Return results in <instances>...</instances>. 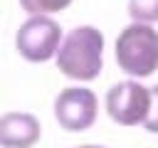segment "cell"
Instances as JSON below:
<instances>
[{
    "instance_id": "obj_3",
    "label": "cell",
    "mask_w": 158,
    "mask_h": 148,
    "mask_svg": "<svg viewBox=\"0 0 158 148\" xmlns=\"http://www.w3.org/2000/svg\"><path fill=\"white\" fill-rule=\"evenodd\" d=\"M62 39H64L62 27L54 17L30 15L15 35V47L30 62H47V59L57 57V49H59Z\"/></svg>"
},
{
    "instance_id": "obj_6",
    "label": "cell",
    "mask_w": 158,
    "mask_h": 148,
    "mask_svg": "<svg viewBox=\"0 0 158 148\" xmlns=\"http://www.w3.org/2000/svg\"><path fill=\"white\" fill-rule=\"evenodd\" d=\"M42 136L40 118L27 111H7L0 116V146L32 148Z\"/></svg>"
},
{
    "instance_id": "obj_2",
    "label": "cell",
    "mask_w": 158,
    "mask_h": 148,
    "mask_svg": "<svg viewBox=\"0 0 158 148\" xmlns=\"http://www.w3.org/2000/svg\"><path fill=\"white\" fill-rule=\"evenodd\" d=\"M116 62L133 79L158 69V30L148 22H128L116 37Z\"/></svg>"
},
{
    "instance_id": "obj_7",
    "label": "cell",
    "mask_w": 158,
    "mask_h": 148,
    "mask_svg": "<svg viewBox=\"0 0 158 148\" xmlns=\"http://www.w3.org/2000/svg\"><path fill=\"white\" fill-rule=\"evenodd\" d=\"M128 15L133 22L153 25L158 20V0H128Z\"/></svg>"
},
{
    "instance_id": "obj_5",
    "label": "cell",
    "mask_w": 158,
    "mask_h": 148,
    "mask_svg": "<svg viewBox=\"0 0 158 148\" xmlns=\"http://www.w3.org/2000/svg\"><path fill=\"white\" fill-rule=\"evenodd\" d=\"M99 99L86 86H64L54 99V118L67 131H86L96 121Z\"/></svg>"
},
{
    "instance_id": "obj_4",
    "label": "cell",
    "mask_w": 158,
    "mask_h": 148,
    "mask_svg": "<svg viewBox=\"0 0 158 148\" xmlns=\"http://www.w3.org/2000/svg\"><path fill=\"white\" fill-rule=\"evenodd\" d=\"M148 109H151V86H143L138 79L116 81L106 91V111L121 126L143 123Z\"/></svg>"
},
{
    "instance_id": "obj_8",
    "label": "cell",
    "mask_w": 158,
    "mask_h": 148,
    "mask_svg": "<svg viewBox=\"0 0 158 148\" xmlns=\"http://www.w3.org/2000/svg\"><path fill=\"white\" fill-rule=\"evenodd\" d=\"M72 0H20L22 10L30 15H52L57 10H64Z\"/></svg>"
},
{
    "instance_id": "obj_10",
    "label": "cell",
    "mask_w": 158,
    "mask_h": 148,
    "mask_svg": "<svg viewBox=\"0 0 158 148\" xmlns=\"http://www.w3.org/2000/svg\"><path fill=\"white\" fill-rule=\"evenodd\" d=\"M74 148H106V146H99V143H84V146H74Z\"/></svg>"
},
{
    "instance_id": "obj_1",
    "label": "cell",
    "mask_w": 158,
    "mask_h": 148,
    "mask_svg": "<svg viewBox=\"0 0 158 148\" xmlns=\"http://www.w3.org/2000/svg\"><path fill=\"white\" fill-rule=\"evenodd\" d=\"M104 32L94 25H77L72 27L59 49H57V67L64 76L77 81H91L104 69Z\"/></svg>"
},
{
    "instance_id": "obj_9",
    "label": "cell",
    "mask_w": 158,
    "mask_h": 148,
    "mask_svg": "<svg viewBox=\"0 0 158 148\" xmlns=\"http://www.w3.org/2000/svg\"><path fill=\"white\" fill-rule=\"evenodd\" d=\"M143 126H146V131L158 133V84L151 86V109H148V113H146Z\"/></svg>"
}]
</instances>
